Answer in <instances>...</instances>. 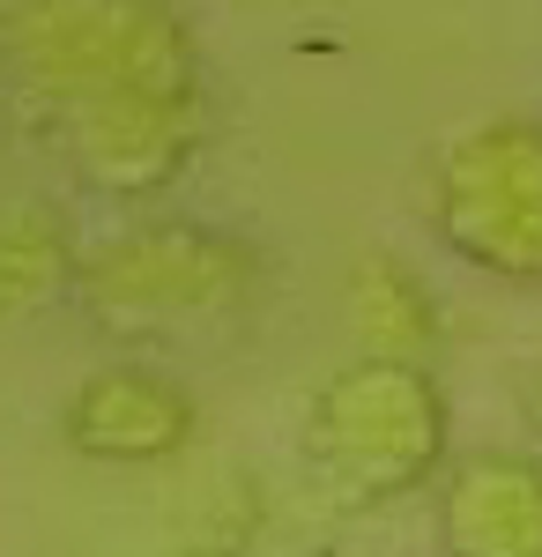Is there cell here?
<instances>
[{
    "label": "cell",
    "mask_w": 542,
    "mask_h": 557,
    "mask_svg": "<svg viewBox=\"0 0 542 557\" xmlns=\"http://www.w3.org/2000/svg\"><path fill=\"white\" fill-rule=\"evenodd\" d=\"M431 231L498 283H542V120L505 112L460 127L431 157Z\"/></svg>",
    "instance_id": "cell-4"
},
{
    "label": "cell",
    "mask_w": 542,
    "mask_h": 557,
    "mask_svg": "<svg viewBox=\"0 0 542 557\" xmlns=\"http://www.w3.org/2000/svg\"><path fill=\"white\" fill-rule=\"evenodd\" d=\"M342 312H349L357 357L431 364V349H439V298H431V283H423L417 268L394 260V253H365L349 268Z\"/></svg>",
    "instance_id": "cell-7"
},
{
    "label": "cell",
    "mask_w": 542,
    "mask_h": 557,
    "mask_svg": "<svg viewBox=\"0 0 542 557\" xmlns=\"http://www.w3.org/2000/svg\"><path fill=\"white\" fill-rule=\"evenodd\" d=\"M454 409L431 364H394V357H349L320 380L305 409V469L320 475L334 506L365 513L394 506L423 483L454 469Z\"/></svg>",
    "instance_id": "cell-3"
},
{
    "label": "cell",
    "mask_w": 542,
    "mask_h": 557,
    "mask_svg": "<svg viewBox=\"0 0 542 557\" xmlns=\"http://www.w3.org/2000/svg\"><path fill=\"white\" fill-rule=\"evenodd\" d=\"M201 431L194 394L157 364H97L60 409V438L104 469H157L178 461Z\"/></svg>",
    "instance_id": "cell-5"
},
{
    "label": "cell",
    "mask_w": 542,
    "mask_h": 557,
    "mask_svg": "<svg viewBox=\"0 0 542 557\" xmlns=\"http://www.w3.org/2000/svg\"><path fill=\"white\" fill-rule=\"evenodd\" d=\"M260 253L194 215H134L83 246L75 305L112 343H194L252 312Z\"/></svg>",
    "instance_id": "cell-2"
},
{
    "label": "cell",
    "mask_w": 542,
    "mask_h": 557,
    "mask_svg": "<svg viewBox=\"0 0 542 557\" xmlns=\"http://www.w3.org/2000/svg\"><path fill=\"white\" fill-rule=\"evenodd\" d=\"M0 97L104 201H157L209 141V67L178 0H0Z\"/></svg>",
    "instance_id": "cell-1"
},
{
    "label": "cell",
    "mask_w": 542,
    "mask_h": 557,
    "mask_svg": "<svg viewBox=\"0 0 542 557\" xmlns=\"http://www.w3.org/2000/svg\"><path fill=\"white\" fill-rule=\"evenodd\" d=\"M83 246L52 209H8L0 215V320H38L45 305L75 298Z\"/></svg>",
    "instance_id": "cell-8"
},
{
    "label": "cell",
    "mask_w": 542,
    "mask_h": 557,
    "mask_svg": "<svg viewBox=\"0 0 542 557\" xmlns=\"http://www.w3.org/2000/svg\"><path fill=\"white\" fill-rule=\"evenodd\" d=\"M439 557H542V454L483 446L439 475Z\"/></svg>",
    "instance_id": "cell-6"
}]
</instances>
